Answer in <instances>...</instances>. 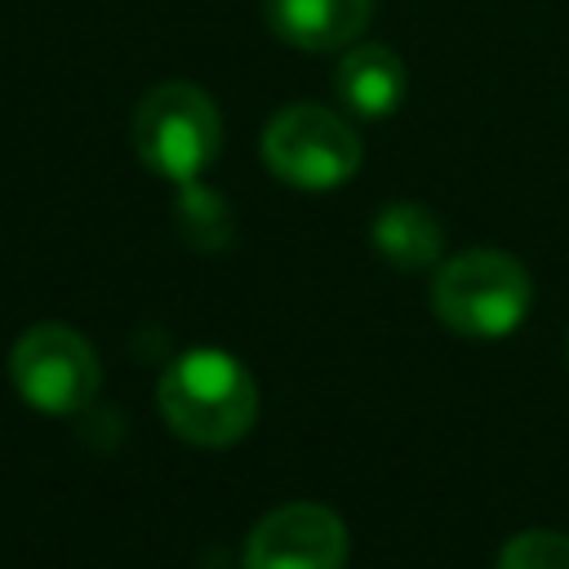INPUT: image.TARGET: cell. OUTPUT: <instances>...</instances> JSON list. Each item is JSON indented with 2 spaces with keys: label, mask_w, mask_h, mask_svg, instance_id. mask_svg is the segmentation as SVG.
<instances>
[{
  "label": "cell",
  "mask_w": 569,
  "mask_h": 569,
  "mask_svg": "<svg viewBox=\"0 0 569 569\" xmlns=\"http://www.w3.org/2000/svg\"><path fill=\"white\" fill-rule=\"evenodd\" d=\"M360 133L329 107L293 102L262 129V164L298 191H333L360 169Z\"/></svg>",
  "instance_id": "277c9868"
},
{
  "label": "cell",
  "mask_w": 569,
  "mask_h": 569,
  "mask_svg": "<svg viewBox=\"0 0 569 569\" xmlns=\"http://www.w3.org/2000/svg\"><path fill=\"white\" fill-rule=\"evenodd\" d=\"M9 382L40 413H80L98 396L102 365L84 333L58 320H40L13 342Z\"/></svg>",
  "instance_id": "5b68a950"
},
{
  "label": "cell",
  "mask_w": 569,
  "mask_h": 569,
  "mask_svg": "<svg viewBox=\"0 0 569 569\" xmlns=\"http://www.w3.org/2000/svg\"><path fill=\"white\" fill-rule=\"evenodd\" d=\"M244 569H342L347 525L325 502H284L244 538Z\"/></svg>",
  "instance_id": "8992f818"
},
{
  "label": "cell",
  "mask_w": 569,
  "mask_h": 569,
  "mask_svg": "<svg viewBox=\"0 0 569 569\" xmlns=\"http://www.w3.org/2000/svg\"><path fill=\"white\" fill-rule=\"evenodd\" d=\"M533 302L529 271L502 249H462L431 280V311L462 338H507Z\"/></svg>",
  "instance_id": "7a4b0ae2"
},
{
  "label": "cell",
  "mask_w": 569,
  "mask_h": 569,
  "mask_svg": "<svg viewBox=\"0 0 569 569\" xmlns=\"http://www.w3.org/2000/svg\"><path fill=\"white\" fill-rule=\"evenodd\" d=\"M498 569H569V533L525 529L498 551Z\"/></svg>",
  "instance_id": "8fae6325"
},
{
  "label": "cell",
  "mask_w": 569,
  "mask_h": 569,
  "mask_svg": "<svg viewBox=\"0 0 569 569\" xmlns=\"http://www.w3.org/2000/svg\"><path fill=\"white\" fill-rule=\"evenodd\" d=\"M156 409L178 440L227 449L244 440L258 418V382L231 351L191 347L164 365L156 382Z\"/></svg>",
  "instance_id": "6da1fadb"
},
{
  "label": "cell",
  "mask_w": 569,
  "mask_h": 569,
  "mask_svg": "<svg viewBox=\"0 0 569 569\" xmlns=\"http://www.w3.org/2000/svg\"><path fill=\"white\" fill-rule=\"evenodd\" d=\"M267 27L307 53L347 49L373 18V0H262Z\"/></svg>",
  "instance_id": "52a82bcc"
},
{
  "label": "cell",
  "mask_w": 569,
  "mask_h": 569,
  "mask_svg": "<svg viewBox=\"0 0 569 569\" xmlns=\"http://www.w3.org/2000/svg\"><path fill=\"white\" fill-rule=\"evenodd\" d=\"M178 231L196 249H218L231 236V213H227L222 196L200 187V178L178 187Z\"/></svg>",
  "instance_id": "30bf717a"
},
{
  "label": "cell",
  "mask_w": 569,
  "mask_h": 569,
  "mask_svg": "<svg viewBox=\"0 0 569 569\" xmlns=\"http://www.w3.org/2000/svg\"><path fill=\"white\" fill-rule=\"evenodd\" d=\"M369 240H373V249H378L391 267H400V271L436 267L440 253H445V227H440V218H436L427 204H413V200L387 204V209L373 218Z\"/></svg>",
  "instance_id": "9c48e42d"
},
{
  "label": "cell",
  "mask_w": 569,
  "mask_h": 569,
  "mask_svg": "<svg viewBox=\"0 0 569 569\" xmlns=\"http://www.w3.org/2000/svg\"><path fill=\"white\" fill-rule=\"evenodd\" d=\"M133 151L151 173L178 187L196 182L222 151V116L213 98L187 80L147 89L133 111Z\"/></svg>",
  "instance_id": "3957f363"
},
{
  "label": "cell",
  "mask_w": 569,
  "mask_h": 569,
  "mask_svg": "<svg viewBox=\"0 0 569 569\" xmlns=\"http://www.w3.org/2000/svg\"><path fill=\"white\" fill-rule=\"evenodd\" d=\"M333 89L342 107L360 120H387L409 89V71L391 44H351L333 71Z\"/></svg>",
  "instance_id": "ba28073f"
}]
</instances>
